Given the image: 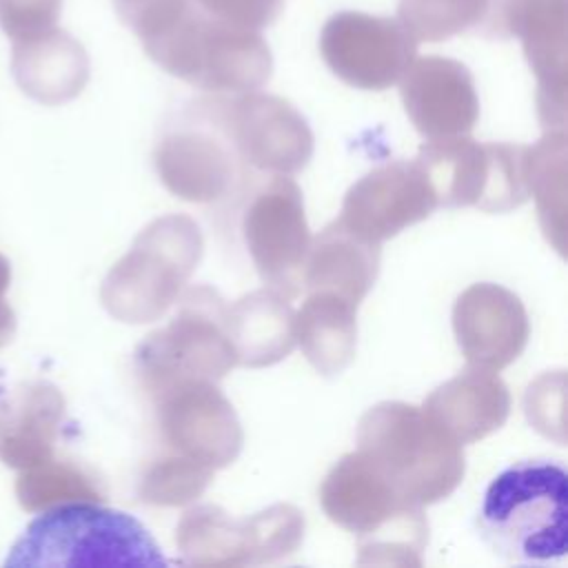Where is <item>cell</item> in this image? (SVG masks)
I'll list each match as a JSON object with an SVG mask.
<instances>
[{
    "label": "cell",
    "mask_w": 568,
    "mask_h": 568,
    "mask_svg": "<svg viewBox=\"0 0 568 568\" xmlns=\"http://www.w3.org/2000/svg\"><path fill=\"white\" fill-rule=\"evenodd\" d=\"M357 453L410 504L430 506L462 484L464 446L422 406L379 402L357 422Z\"/></svg>",
    "instance_id": "obj_1"
},
{
    "label": "cell",
    "mask_w": 568,
    "mask_h": 568,
    "mask_svg": "<svg viewBox=\"0 0 568 568\" xmlns=\"http://www.w3.org/2000/svg\"><path fill=\"white\" fill-rule=\"evenodd\" d=\"M326 517L357 535L359 566H422L428 519L353 450L337 459L320 486Z\"/></svg>",
    "instance_id": "obj_2"
},
{
    "label": "cell",
    "mask_w": 568,
    "mask_h": 568,
    "mask_svg": "<svg viewBox=\"0 0 568 568\" xmlns=\"http://www.w3.org/2000/svg\"><path fill=\"white\" fill-rule=\"evenodd\" d=\"M4 566L164 568L166 559L133 515L93 499H71L38 513L13 541Z\"/></svg>",
    "instance_id": "obj_3"
},
{
    "label": "cell",
    "mask_w": 568,
    "mask_h": 568,
    "mask_svg": "<svg viewBox=\"0 0 568 568\" xmlns=\"http://www.w3.org/2000/svg\"><path fill=\"white\" fill-rule=\"evenodd\" d=\"M144 49L166 73L209 93L257 91L273 73L271 49L257 29L217 20L195 0Z\"/></svg>",
    "instance_id": "obj_4"
},
{
    "label": "cell",
    "mask_w": 568,
    "mask_h": 568,
    "mask_svg": "<svg viewBox=\"0 0 568 568\" xmlns=\"http://www.w3.org/2000/svg\"><path fill=\"white\" fill-rule=\"evenodd\" d=\"M566 470L552 462H521L501 470L484 495L479 526L510 559L548 561L568 548Z\"/></svg>",
    "instance_id": "obj_5"
},
{
    "label": "cell",
    "mask_w": 568,
    "mask_h": 568,
    "mask_svg": "<svg viewBox=\"0 0 568 568\" xmlns=\"http://www.w3.org/2000/svg\"><path fill=\"white\" fill-rule=\"evenodd\" d=\"M224 317L226 302L215 288L195 284L182 291L175 315L166 326L149 333L135 353L153 399L184 382H220L237 366Z\"/></svg>",
    "instance_id": "obj_6"
},
{
    "label": "cell",
    "mask_w": 568,
    "mask_h": 568,
    "mask_svg": "<svg viewBox=\"0 0 568 568\" xmlns=\"http://www.w3.org/2000/svg\"><path fill=\"white\" fill-rule=\"evenodd\" d=\"M204 255L200 224L184 213L151 220L109 277V306L131 324L160 320L182 295Z\"/></svg>",
    "instance_id": "obj_7"
},
{
    "label": "cell",
    "mask_w": 568,
    "mask_h": 568,
    "mask_svg": "<svg viewBox=\"0 0 568 568\" xmlns=\"http://www.w3.org/2000/svg\"><path fill=\"white\" fill-rule=\"evenodd\" d=\"M415 162L424 171L437 206H473L484 213H508L530 197V146L477 142L468 135L428 140Z\"/></svg>",
    "instance_id": "obj_8"
},
{
    "label": "cell",
    "mask_w": 568,
    "mask_h": 568,
    "mask_svg": "<svg viewBox=\"0 0 568 568\" xmlns=\"http://www.w3.org/2000/svg\"><path fill=\"white\" fill-rule=\"evenodd\" d=\"M204 104L244 164L257 171L293 175L311 162L315 149L313 131L288 100L246 91L217 93Z\"/></svg>",
    "instance_id": "obj_9"
},
{
    "label": "cell",
    "mask_w": 568,
    "mask_h": 568,
    "mask_svg": "<svg viewBox=\"0 0 568 568\" xmlns=\"http://www.w3.org/2000/svg\"><path fill=\"white\" fill-rule=\"evenodd\" d=\"M242 237L264 284L293 297L302 288V268L311 244L304 197L297 182L275 173L248 202Z\"/></svg>",
    "instance_id": "obj_10"
},
{
    "label": "cell",
    "mask_w": 568,
    "mask_h": 568,
    "mask_svg": "<svg viewBox=\"0 0 568 568\" xmlns=\"http://www.w3.org/2000/svg\"><path fill=\"white\" fill-rule=\"evenodd\" d=\"M490 33L517 36L537 75V111L548 131L566 126V0H488Z\"/></svg>",
    "instance_id": "obj_11"
},
{
    "label": "cell",
    "mask_w": 568,
    "mask_h": 568,
    "mask_svg": "<svg viewBox=\"0 0 568 568\" xmlns=\"http://www.w3.org/2000/svg\"><path fill=\"white\" fill-rule=\"evenodd\" d=\"M320 53L346 84L384 91L399 82L417 53V42L397 18L342 11L326 20Z\"/></svg>",
    "instance_id": "obj_12"
},
{
    "label": "cell",
    "mask_w": 568,
    "mask_h": 568,
    "mask_svg": "<svg viewBox=\"0 0 568 568\" xmlns=\"http://www.w3.org/2000/svg\"><path fill=\"white\" fill-rule=\"evenodd\" d=\"M195 122H186L160 138L153 164L160 182L175 197L209 204L231 193L242 160L206 109L204 100L193 104Z\"/></svg>",
    "instance_id": "obj_13"
},
{
    "label": "cell",
    "mask_w": 568,
    "mask_h": 568,
    "mask_svg": "<svg viewBox=\"0 0 568 568\" xmlns=\"http://www.w3.org/2000/svg\"><path fill=\"white\" fill-rule=\"evenodd\" d=\"M160 433L169 450L211 470L233 464L244 444V430L233 404L217 382L193 379L178 384L153 399Z\"/></svg>",
    "instance_id": "obj_14"
},
{
    "label": "cell",
    "mask_w": 568,
    "mask_h": 568,
    "mask_svg": "<svg viewBox=\"0 0 568 568\" xmlns=\"http://www.w3.org/2000/svg\"><path fill=\"white\" fill-rule=\"evenodd\" d=\"M435 209V193L419 164L393 160L371 169L346 191L337 220L355 235L382 244Z\"/></svg>",
    "instance_id": "obj_15"
},
{
    "label": "cell",
    "mask_w": 568,
    "mask_h": 568,
    "mask_svg": "<svg viewBox=\"0 0 568 568\" xmlns=\"http://www.w3.org/2000/svg\"><path fill=\"white\" fill-rule=\"evenodd\" d=\"M453 333L470 366L497 373L524 353L530 322L519 295L495 282H477L453 304Z\"/></svg>",
    "instance_id": "obj_16"
},
{
    "label": "cell",
    "mask_w": 568,
    "mask_h": 568,
    "mask_svg": "<svg viewBox=\"0 0 568 568\" xmlns=\"http://www.w3.org/2000/svg\"><path fill=\"white\" fill-rule=\"evenodd\" d=\"M397 84L413 126L426 140L468 135L477 124L479 98L475 80L462 62L415 55Z\"/></svg>",
    "instance_id": "obj_17"
},
{
    "label": "cell",
    "mask_w": 568,
    "mask_h": 568,
    "mask_svg": "<svg viewBox=\"0 0 568 568\" xmlns=\"http://www.w3.org/2000/svg\"><path fill=\"white\" fill-rule=\"evenodd\" d=\"M457 444L499 430L510 415V393L495 371L466 366L437 386L422 406Z\"/></svg>",
    "instance_id": "obj_18"
},
{
    "label": "cell",
    "mask_w": 568,
    "mask_h": 568,
    "mask_svg": "<svg viewBox=\"0 0 568 568\" xmlns=\"http://www.w3.org/2000/svg\"><path fill=\"white\" fill-rule=\"evenodd\" d=\"M379 244L348 231L339 220L311 237L302 268L306 293L326 291L359 306L379 273Z\"/></svg>",
    "instance_id": "obj_19"
},
{
    "label": "cell",
    "mask_w": 568,
    "mask_h": 568,
    "mask_svg": "<svg viewBox=\"0 0 568 568\" xmlns=\"http://www.w3.org/2000/svg\"><path fill=\"white\" fill-rule=\"evenodd\" d=\"M224 322L237 366H273L295 346V311L288 297L271 286L251 291L226 306Z\"/></svg>",
    "instance_id": "obj_20"
},
{
    "label": "cell",
    "mask_w": 568,
    "mask_h": 568,
    "mask_svg": "<svg viewBox=\"0 0 568 568\" xmlns=\"http://www.w3.org/2000/svg\"><path fill=\"white\" fill-rule=\"evenodd\" d=\"M175 546L182 564L195 568L257 566L253 515L235 519L215 504H200L182 515L175 526Z\"/></svg>",
    "instance_id": "obj_21"
},
{
    "label": "cell",
    "mask_w": 568,
    "mask_h": 568,
    "mask_svg": "<svg viewBox=\"0 0 568 568\" xmlns=\"http://www.w3.org/2000/svg\"><path fill=\"white\" fill-rule=\"evenodd\" d=\"M295 342L320 375L344 373L357 351V306L335 293H308L295 313Z\"/></svg>",
    "instance_id": "obj_22"
},
{
    "label": "cell",
    "mask_w": 568,
    "mask_h": 568,
    "mask_svg": "<svg viewBox=\"0 0 568 568\" xmlns=\"http://www.w3.org/2000/svg\"><path fill=\"white\" fill-rule=\"evenodd\" d=\"M528 189L537 202L546 237L564 253L566 235V129L548 131L530 146Z\"/></svg>",
    "instance_id": "obj_23"
},
{
    "label": "cell",
    "mask_w": 568,
    "mask_h": 568,
    "mask_svg": "<svg viewBox=\"0 0 568 568\" xmlns=\"http://www.w3.org/2000/svg\"><path fill=\"white\" fill-rule=\"evenodd\" d=\"M488 0H399L397 20L419 42H439L455 33L479 27Z\"/></svg>",
    "instance_id": "obj_24"
},
{
    "label": "cell",
    "mask_w": 568,
    "mask_h": 568,
    "mask_svg": "<svg viewBox=\"0 0 568 568\" xmlns=\"http://www.w3.org/2000/svg\"><path fill=\"white\" fill-rule=\"evenodd\" d=\"M213 473L209 466L166 450L149 464L140 481V497L151 506H186L202 497Z\"/></svg>",
    "instance_id": "obj_25"
},
{
    "label": "cell",
    "mask_w": 568,
    "mask_h": 568,
    "mask_svg": "<svg viewBox=\"0 0 568 568\" xmlns=\"http://www.w3.org/2000/svg\"><path fill=\"white\" fill-rule=\"evenodd\" d=\"M193 0H120V11L142 42L171 27Z\"/></svg>",
    "instance_id": "obj_26"
},
{
    "label": "cell",
    "mask_w": 568,
    "mask_h": 568,
    "mask_svg": "<svg viewBox=\"0 0 568 568\" xmlns=\"http://www.w3.org/2000/svg\"><path fill=\"white\" fill-rule=\"evenodd\" d=\"M195 4L217 20L260 31L280 16L284 0H195Z\"/></svg>",
    "instance_id": "obj_27"
}]
</instances>
